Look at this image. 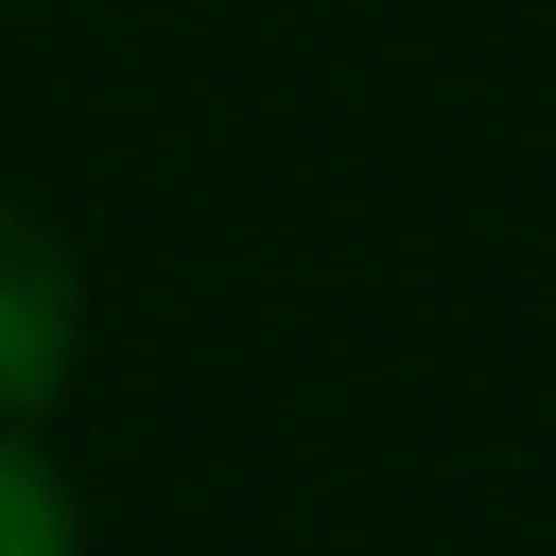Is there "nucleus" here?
<instances>
[{
    "mask_svg": "<svg viewBox=\"0 0 556 556\" xmlns=\"http://www.w3.org/2000/svg\"><path fill=\"white\" fill-rule=\"evenodd\" d=\"M0 556H80V511L68 477L46 466L23 432H0Z\"/></svg>",
    "mask_w": 556,
    "mask_h": 556,
    "instance_id": "2",
    "label": "nucleus"
},
{
    "mask_svg": "<svg viewBox=\"0 0 556 556\" xmlns=\"http://www.w3.org/2000/svg\"><path fill=\"white\" fill-rule=\"evenodd\" d=\"M80 364V273L58 227L0 205V420H35Z\"/></svg>",
    "mask_w": 556,
    "mask_h": 556,
    "instance_id": "1",
    "label": "nucleus"
}]
</instances>
